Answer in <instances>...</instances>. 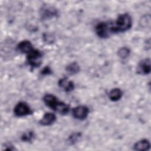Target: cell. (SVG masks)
Here are the masks:
<instances>
[{"instance_id": "obj_1", "label": "cell", "mask_w": 151, "mask_h": 151, "mask_svg": "<svg viewBox=\"0 0 151 151\" xmlns=\"http://www.w3.org/2000/svg\"><path fill=\"white\" fill-rule=\"evenodd\" d=\"M132 25V18L128 14L120 15L116 21L111 22V30L112 34L123 32L129 30Z\"/></svg>"}, {"instance_id": "obj_2", "label": "cell", "mask_w": 151, "mask_h": 151, "mask_svg": "<svg viewBox=\"0 0 151 151\" xmlns=\"http://www.w3.org/2000/svg\"><path fill=\"white\" fill-rule=\"evenodd\" d=\"M28 64L32 68L38 67L41 64L42 53L37 49H33L27 54Z\"/></svg>"}, {"instance_id": "obj_3", "label": "cell", "mask_w": 151, "mask_h": 151, "mask_svg": "<svg viewBox=\"0 0 151 151\" xmlns=\"http://www.w3.org/2000/svg\"><path fill=\"white\" fill-rule=\"evenodd\" d=\"M111 22H101L95 27V32L97 36L101 38H106L112 34L111 31Z\"/></svg>"}, {"instance_id": "obj_4", "label": "cell", "mask_w": 151, "mask_h": 151, "mask_svg": "<svg viewBox=\"0 0 151 151\" xmlns=\"http://www.w3.org/2000/svg\"><path fill=\"white\" fill-rule=\"evenodd\" d=\"M14 113L17 117H23L31 114L32 110L27 103L21 101L15 106Z\"/></svg>"}, {"instance_id": "obj_5", "label": "cell", "mask_w": 151, "mask_h": 151, "mask_svg": "<svg viewBox=\"0 0 151 151\" xmlns=\"http://www.w3.org/2000/svg\"><path fill=\"white\" fill-rule=\"evenodd\" d=\"M88 108L85 106H78L74 107L72 110V114L74 118L78 120L85 119L88 114Z\"/></svg>"}, {"instance_id": "obj_6", "label": "cell", "mask_w": 151, "mask_h": 151, "mask_svg": "<svg viewBox=\"0 0 151 151\" xmlns=\"http://www.w3.org/2000/svg\"><path fill=\"white\" fill-rule=\"evenodd\" d=\"M57 10L53 6L44 5L40 9V15L44 19H50L57 15Z\"/></svg>"}, {"instance_id": "obj_7", "label": "cell", "mask_w": 151, "mask_h": 151, "mask_svg": "<svg viewBox=\"0 0 151 151\" xmlns=\"http://www.w3.org/2000/svg\"><path fill=\"white\" fill-rule=\"evenodd\" d=\"M150 70V60L149 58H145L140 61L137 68V71L139 74L144 75L149 74Z\"/></svg>"}, {"instance_id": "obj_8", "label": "cell", "mask_w": 151, "mask_h": 151, "mask_svg": "<svg viewBox=\"0 0 151 151\" xmlns=\"http://www.w3.org/2000/svg\"><path fill=\"white\" fill-rule=\"evenodd\" d=\"M58 84L59 87L65 92H70L74 90V83L67 78H62L58 80Z\"/></svg>"}, {"instance_id": "obj_9", "label": "cell", "mask_w": 151, "mask_h": 151, "mask_svg": "<svg viewBox=\"0 0 151 151\" xmlns=\"http://www.w3.org/2000/svg\"><path fill=\"white\" fill-rule=\"evenodd\" d=\"M56 120V116L51 113H46L44 114L42 119L39 121L40 124L42 126H50Z\"/></svg>"}, {"instance_id": "obj_10", "label": "cell", "mask_w": 151, "mask_h": 151, "mask_svg": "<svg viewBox=\"0 0 151 151\" xmlns=\"http://www.w3.org/2000/svg\"><path fill=\"white\" fill-rule=\"evenodd\" d=\"M17 49L22 53L28 54L34 49L32 43L28 40H24L21 41L17 45Z\"/></svg>"}, {"instance_id": "obj_11", "label": "cell", "mask_w": 151, "mask_h": 151, "mask_svg": "<svg viewBox=\"0 0 151 151\" xmlns=\"http://www.w3.org/2000/svg\"><path fill=\"white\" fill-rule=\"evenodd\" d=\"M43 101L44 103L51 109L54 110L59 100L58 99L52 94H46L43 97Z\"/></svg>"}, {"instance_id": "obj_12", "label": "cell", "mask_w": 151, "mask_h": 151, "mask_svg": "<svg viewBox=\"0 0 151 151\" xmlns=\"http://www.w3.org/2000/svg\"><path fill=\"white\" fill-rule=\"evenodd\" d=\"M150 147V142L147 139H142L137 142L133 146V149L135 150L145 151L148 150Z\"/></svg>"}, {"instance_id": "obj_13", "label": "cell", "mask_w": 151, "mask_h": 151, "mask_svg": "<svg viewBox=\"0 0 151 151\" xmlns=\"http://www.w3.org/2000/svg\"><path fill=\"white\" fill-rule=\"evenodd\" d=\"M123 96L122 91L119 88H114L110 90L109 93V97L112 101H117L119 100Z\"/></svg>"}, {"instance_id": "obj_14", "label": "cell", "mask_w": 151, "mask_h": 151, "mask_svg": "<svg viewBox=\"0 0 151 151\" xmlns=\"http://www.w3.org/2000/svg\"><path fill=\"white\" fill-rule=\"evenodd\" d=\"M69 106L65 103L61 101L60 100L58 102L56 106L55 107V108L54 109V111L61 114H66L69 111Z\"/></svg>"}, {"instance_id": "obj_15", "label": "cell", "mask_w": 151, "mask_h": 151, "mask_svg": "<svg viewBox=\"0 0 151 151\" xmlns=\"http://www.w3.org/2000/svg\"><path fill=\"white\" fill-rule=\"evenodd\" d=\"M80 66L76 62H73L69 64L68 65H67L65 68L66 71L68 74L71 75L77 74V73H78L80 71Z\"/></svg>"}, {"instance_id": "obj_16", "label": "cell", "mask_w": 151, "mask_h": 151, "mask_svg": "<svg viewBox=\"0 0 151 151\" xmlns=\"http://www.w3.org/2000/svg\"><path fill=\"white\" fill-rule=\"evenodd\" d=\"M35 137V133L33 131H28L22 134L21 137V139L23 142H31Z\"/></svg>"}, {"instance_id": "obj_17", "label": "cell", "mask_w": 151, "mask_h": 151, "mask_svg": "<svg viewBox=\"0 0 151 151\" xmlns=\"http://www.w3.org/2000/svg\"><path fill=\"white\" fill-rule=\"evenodd\" d=\"M130 53V50L128 48L125 47L120 48L117 51V54L119 57L122 59L127 58L129 56Z\"/></svg>"}, {"instance_id": "obj_18", "label": "cell", "mask_w": 151, "mask_h": 151, "mask_svg": "<svg viewBox=\"0 0 151 151\" xmlns=\"http://www.w3.org/2000/svg\"><path fill=\"white\" fill-rule=\"evenodd\" d=\"M81 134L79 132H76L71 134L68 138V141L70 144H74L81 137Z\"/></svg>"}, {"instance_id": "obj_19", "label": "cell", "mask_w": 151, "mask_h": 151, "mask_svg": "<svg viewBox=\"0 0 151 151\" xmlns=\"http://www.w3.org/2000/svg\"><path fill=\"white\" fill-rule=\"evenodd\" d=\"M41 73L43 75H49L52 73V70L48 66H46L43 68V69L41 70Z\"/></svg>"}]
</instances>
